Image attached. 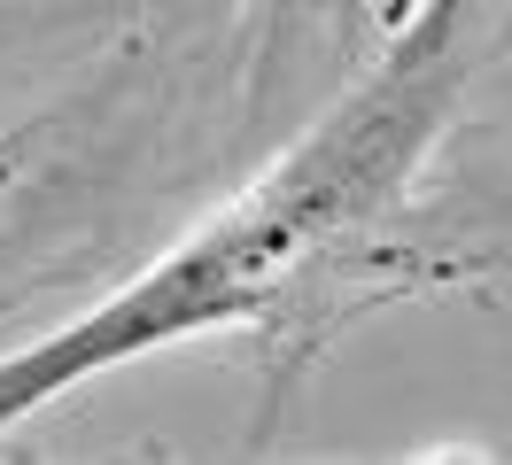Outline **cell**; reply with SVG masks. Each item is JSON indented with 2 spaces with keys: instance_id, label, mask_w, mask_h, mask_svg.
Here are the masks:
<instances>
[{
  "instance_id": "6da1fadb",
  "label": "cell",
  "mask_w": 512,
  "mask_h": 465,
  "mask_svg": "<svg viewBox=\"0 0 512 465\" xmlns=\"http://www.w3.org/2000/svg\"><path fill=\"white\" fill-rule=\"evenodd\" d=\"M466 47H474V0H435L419 16V31L381 62V78L357 93L342 117H326L256 194H241L218 225H202L171 264L132 279L101 318L55 334L24 365L0 372V427L24 403L70 388L94 365H117L132 349H148V341H179L194 326L272 310L303 279H319L342 248L373 241L388 202H404L412 171L443 140L450 101L466 86V70H474Z\"/></svg>"
},
{
  "instance_id": "7a4b0ae2",
  "label": "cell",
  "mask_w": 512,
  "mask_h": 465,
  "mask_svg": "<svg viewBox=\"0 0 512 465\" xmlns=\"http://www.w3.org/2000/svg\"><path fill=\"white\" fill-rule=\"evenodd\" d=\"M272 8H280V24H295V16H303V0H272ZM319 8H334L342 24H350V16H357V0H319Z\"/></svg>"
}]
</instances>
